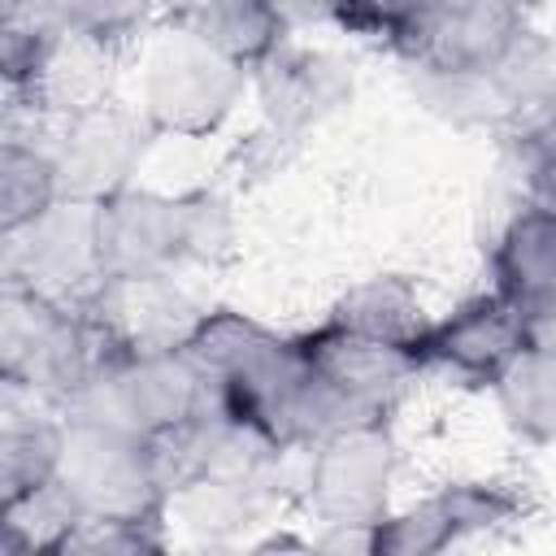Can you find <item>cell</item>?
<instances>
[{
    "mask_svg": "<svg viewBox=\"0 0 556 556\" xmlns=\"http://www.w3.org/2000/svg\"><path fill=\"white\" fill-rule=\"evenodd\" d=\"M182 352L200 365L217 413L256 426L282 452L317 447L361 417L313 374L300 334H278L248 313H200Z\"/></svg>",
    "mask_w": 556,
    "mask_h": 556,
    "instance_id": "6da1fadb",
    "label": "cell"
},
{
    "mask_svg": "<svg viewBox=\"0 0 556 556\" xmlns=\"http://www.w3.org/2000/svg\"><path fill=\"white\" fill-rule=\"evenodd\" d=\"M100 274L113 287L161 282L191 261H217L230 248V204L200 187L182 195L122 187L96 200Z\"/></svg>",
    "mask_w": 556,
    "mask_h": 556,
    "instance_id": "7a4b0ae2",
    "label": "cell"
},
{
    "mask_svg": "<svg viewBox=\"0 0 556 556\" xmlns=\"http://www.w3.org/2000/svg\"><path fill=\"white\" fill-rule=\"evenodd\" d=\"M126 343L109 304L74 308L22 282L0 287V382L48 408H65L96 365Z\"/></svg>",
    "mask_w": 556,
    "mask_h": 556,
    "instance_id": "3957f363",
    "label": "cell"
},
{
    "mask_svg": "<svg viewBox=\"0 0 556 556\" xmlns=\"http://www.w3.org/2000/svg\"><path fill=\"white\" fill-rule=\"evenodd\" d=\"M213 408L200 365L182 348H130L117 343L61 417L104 421L143 439H169Z\"/></svg>",
    "mask_w": 556,
    "mask_h": 556,
    "instance_id": "277c9868",
    "label": "cell"
},
{
    "mask_svg": "<svg viewBox=\"0 0 556 556\" xmlns=\"http://www.w3.org/2000/svg\"><path fill=\"white\" fill-rule=\"evenodd\" d=\"M56 482L78 517H113V521H165L169 517V482L161 443L104 426L65 417V447Z\"/></svg>",
    "mask_w": 556,
    "mask_h": 556,
    "instance_id": "5b68a950",
    "label": "cell"
},
{
    "mask_svg": "<svg viewBox=\"0 0 556 556\" xmlns=\"http://www.w3.org/2000/svg\"><path fill=\"white\" fill-rule=\"evenodd\" d=\"M526 35L517 0H417L391 30L387 48L439 83L486 78Z\"/></svg>",
    "mask_w": 556,
    "mask_h": 556,
    "instance_id": "8992f818",
    "label": "cell"
},
{
    "mask_svg": "<svg viewBox=\"0 0 556 556\" xmlns=\"http://www.w3.org/2000/svg\"><path fill=\"white\" fill-rule=\"evenodd\" d=\"M248 65L187 30H169L143 61L139 113L156 135H213L243 100Z\"/></svg>",
    "mask_w": 556,
    "mask_h": 556,
    "instance_id": "52a82bcc",
    "label": "cell"
},
{
    "mask_svg": "<svg viewBox=\"0 0 556 556\" xmlns=\"http://www.w3.org/2000/svg\"><path fill=\"white\" fill-rule=\"evenodd\" d=\"M4 282L74 308H104L113 291L100 274L96 200H56L43 217L4 230Z\"/></svg>",
    "mask_w": 556,
    "mask_h": 556,
    "instance_id": "ba28073f",
    "label": "cell"
},
{
    "mask_svg": "<svg viewBox=\"0 0 556 556\" xmlns=\"http://www.w3.org/2000/svg\"><path fill=\"white\" fill-rule=\"evenodd\" d=\"M308 452L313 456L300 491L308 517H317L326 530H374L387 517V495L395 478V443L387 434V421L334 430Z\"/></svg>",
    "mask_w": 556,
    "mask_h": 556,
    "instance_id": "9c48e42d",
    "label": "cell"
},
{
    "mask_svg": "<svg viewBox=\"0 0 556 556\" xmlns=\"http://www.w3.org/2000/svg\"><path fill=\"white\" fill-rule=\"evenodd\" d=\"M530 348V321L521 308H513L495 287L486 295L465 300L447 317L430 321L417 339L421 369H439L465 387H500V378L513 369V361Z\"/></svg>",
    "mask_w": 556,
    "mask_h": 556,
    "instance_id": "30bf717a",
    "label": "cell"
},
{
    "mask_svg": "<svg viewBox=\"0 0 556 556\" xmlns=\"http://www.w3.org/2000/svg\"><path fill=\"white\" fill-rule=\"evenodd\" d=\"M304 356L313 374L361 417V421H387V413L400 404V395L426 374L417 352L404 343L369 339L343 326H313L300 334Z\"/></svg>",
    "mask_w": 556,
    "mask_h": 556,
    "instance_id": "8fae6325",
    "label": "cell"
},
{
    "mask_svg": "<svg viewBox=\"0 0 556 556\" xmlns=\"http://www.w3.org/2000/svg\"><path fill=\"white\" fill-rule=\"evenodd\" d=\"M152 139V122L122 104L100 100L83 113H70L61 139L48 148L61 174V200H104L130 187V174L139 169Z\"/></svg>",
    "mask_w": 556,
    "mask_h": 556,
    "instance_id": "7c38bea8",
    "label": "cell"
},
{
    "mask_svg": "<svg viewBox=\"0 0 556 556\" xmlns=\"http://www.w3.org/2000/svg\"><path fill=\"white\" fill-rule=\"evenodd\" d=\"M526 517V500L504 482H447L417 508L400 517H382L374 526L369 552L382 556H430L469 534L500 530Z\"/></svg>",
    "mask_w": 556,
    "mask_h": 556,
    "instance_id": "4fadbf2b",
    "label": "cell"
},
{
    "mask_svg": "<svg viewBox=\"0 0 556 556\" xmlns=\"http://www.w3.org/2000/svg\"><path fill=\"white\" fill-rule=\"evenodd\" d=\"M256 87H261V113H265V126L256 139L265 148L295 143L308 126L330 117L352 96V78L334 56L295 52V48H278L269 61H261Z\"/></svg>",
    "mask_w": 556,
    "mask_h": 556,
    "instance_id": "5bb4252c",
    "label": "cell"
},
{
    "mask_svg": "<svg viewBox=\"0 0 556 556\" xmlns=\"http://www.w3.org/2000/svg\"><path fill=\"white\" fill-rule=\"evenodd\" d=\"M495 291L530 317L556 308V208L526 204L508 217L491 252Z\"/></svg>",
    "mask_w": 556,
    "mask_h": 556,
    "instance_id": "9a60e30c",
    "label": "cell"
},
{
    "mask_svg": "<svg viewBox=\"0 0 556 556\" xmlns=\"http://www.w3.org/2000/svg\"><path fill=\"white\" fill-rule=\"evenodd\" d=\"M169 26L256 70L282 48V0H169Z\"/></svg>",
    "mask_w": 556,
    "mask_h": 556,
    "instance_id": "2e32d148",
    "label": "cell"
},
{
    "mask_svg": "<svg viewBox=\"0 0 556 556\" xmlns=\"http://www.w3.org/2000/svg\"><path fill=\"white\" fill-rule=\"evenodd\" d=\"M326 321L343 326V330H356V334H369V339L404 343V348H417V339L430 326V317L417 300V287L400 274H378V278H365V282L348 287L330 304Z\"/></svg>",
    "mask_w": 556,
    "mask_h": 556,
    "instance_id": "e0dca14e",
    "label": "cell"
},
{
    "mask_svg": "<svg viewBox=\"0 0 556 556\" xmlns=\"http://www.w3.org/2000/svg\"><path fill=\"white\" fill-rule=\"evenodd\" d=\"M61 447H65V417L17 408L9 395L0 421V504L56 482Z\"/></svg>",
    "mask_w": 556,
    "mask_h": 556,
    "instance_id": "ac0fdd59",
    "label": "cell"
},
{
    "mask_svg": "<svg viewBox=\"0 0 556 556\" xmlns=\"http://www.w3.org/2000/svg\"><path fill=\"white\" fill-rule=\"evenodd\" d=\"M61 200V174L48 148L4 139L0 148V235L43 217Z\"/></svg>",
    "mask_w": 556,
    "mask_h": 556,
    "instance_id": "d6986e66",
    "label": "cell"
},
{
    "mask_svg": "<svg viewBox=\"0 0 556 556\" xmlns=\"http://www.w3.org/2000/svg\"><path fill=\"white\" fill-rule=\"evenodd\" d=\"M508 426L534 443H556V356L526 348L495 387Z\"/></svg>",
    "mask_w": 556,
    "mask_h": 556,
    "instance_id": "ffe728a7",
    "label": "cell"
},
{
    "mask_svg": "<svg viewBox=\"0 0 556 556\" xmlns=\"http://www.w3.org/2000/svg\"><path fill=\"white\" fill-rule=\"evenodd\" d=\"M165 539H161V526L156 521H113V517H74V526L56 539V556H74V552H87V556H109V552H122V556H139V552H161Z\"/></svg>",
    "mask_w": 556,
    "mask_h": 556,
    "instance_id": "44dd1931",
    "label": "cell"
},
{
    "mask_svg": "<svg viewBox=\"0 0 556 556\" xmlns=\"http://www.w3.org/2000/svg\"><path fill=\"white\" fill-rule=\"evenodd\" d=\"M326 4H330V13H334L348 30L387 43L391 30H395V22H400L417 0H326Z\"/></svg>",
    "mask_w": 556,
    "mask_h": 556,
    "instance_id": "7402d4cb",
    "label": "cell"
},
{
    "mask_svg": "<svg viewBox=\"0 0 556 556\" xmlns=\"http://www.w3.org/2000/svg\"><path fill=\"white\" fill-rule=\"evenodd\" d=\"M530 187H534V200L556 208V139H539V152H534V169H530Z\"/></svg>",
    "mask_w": 556,
    "mask_h": 556,
    "instance_id": "603a6c76",
    "label": "cell"
},
{
    "mask_svg": "<svg viewBox=\"0 0 556 556\" xmlns=\"http://www.w3.org/2000/svg\"><path fill=\"white\" fill-rule=\"evenodd\" d=\"M530 348H543V352L556 356V308L530 317Z\"/></svg>",
    "mask_w": 556,
    "mask_h": 556,
    "instance_id": "cb8c5ba5",
    "label": "cell"
},
{
    "mask_svg": "<svg viewBox=\"0 0 556 556\" xmlns=\"http://www.w3.org/2000/svg\"><path fill=\"white\" fill-rule=\"evenodd\" d=\"M534 139H556V113H552V117L539 126V135H534Z\"/></svg>",
    "mask_w": 556,
    "mask_h": 556,
    "instance_id": "d4e9b609",
    "label": "cell"
},
{
    "mask_svg": "<svg viewBox=\"0 0 556 556\" xmlns=\"http://www.w3.org/2000/svg\"><path fill=\"white\" fill-rule=\"evenodd\" d=\"M552 104H556V43H552Z\"/></svg>",
    "mask_w": 556,
    "mask_h": 556,
    "instance_id": "484cf974",
    "label": "cell"
},
{
    "mask_svg": "<svg viewBox=\"0 0 556 556\" xmlns=\"http://www.w3.org/2000/svg\"><path fill=\"white\" fill-rule=\"evenodd\" d=\"M517 4H521V9H526V13H530V9H543V4H547V0H517Z\"/></svg>",
    "mask_w": 556,
    "mask_h": 556,
    "instance_id": "4316f807",
    "label": "cell"
}]
</instances>
